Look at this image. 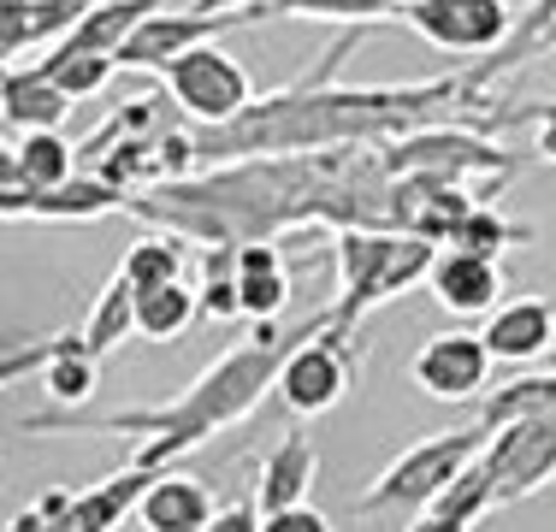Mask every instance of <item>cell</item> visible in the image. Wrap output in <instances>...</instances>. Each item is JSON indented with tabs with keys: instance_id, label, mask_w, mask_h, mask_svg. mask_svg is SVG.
Returning a JSON list of instances; mask_svg holds the SVG:
<instances>
[{
	"instance_id": "31",
	"label": "cell",
	"mask_w": 556,
	"mask_h": 532,
	"mask_svg": "<svg viewBox=\"0 0 556 532\" xmlns=\"http://www.w3.org/2000/svg\"><path fill=\"white\" fill-rule=\"evenodd\" d=\"M202 532H261V509H255V503H219V509L214 515H207V527Z\"/></svg>"
},
{
	"instance_id": "9",
	"label": "cell",
	"mask_w": 556,
	"mask_h": 532,
	"mask_svg": "<svg viewBox=\"0 0 556 532\" xmlns=\"http://www.w3.org/2000/svg\"><path fill=\"white\" fill-rule=\"evenodd\" d=\"M396 18L439 53H497L515 30L509 0H408Z\"/></svg>"
},
{
	"instance_id": "22",
	"label": "cell",
	"mask_w": 556,
	"mask_h": 532,
	"mask_svg": "<svg viewBox=\"0 0 556 532\" xmlns=\"http://www.w3.org/2000/svg\"><path fill=\"white\" fill-rule=\"evenodd\" d=\"M130 302H137V331L154 338V343L184 338V331L202 319V308H195V284H184V278L154 284V290H130Z\"/></svg>"
},
{
	"instance_id": "27",
	"label": "cell",
	"mask_w": 556,
	"mask_h": 532,
	"mask_svg": "<svg viewBox=\"0 0 556 532\" xmlns=\"http://www.w3.org/2000/svg\"><path fill=\"white\" fill-rule=\"evenodd\" d=\"M118 278H125L130 290H154V284H172V278H184V243L178 237H137V243L125 249V261H118Z\"/></svg>"
},
{
	"instance_id": "29",
	"label": "cell",
	"mask_w": 556,
	"mask_h": 532,
	"mask_svg": "<svg viewBox=\"0 0 556 532\" xmlns=\"http://www.w3.org/2000/svg\"><path fill=\"white\" fill-rule=\"evenodd\" d=\"M48 355H54V338H42V343H18L12 355H0V391H12L18 379L42 372V367H48Z\"/></svg>"
},
{
	"instance_id": "17",
	"label": "cell",
	"mask_w": 556,
	"mask_h": 532,
	"mask_svg": "<svg viewBox=\"0 0 556 532\" xmlns=\"http://www.w3.org/2000/svg\"><path fill=\"white\" fill-rule=\"evenodd\" d=\"M492 509H497V503H492V479H485L480 456H473L468 468H462V473L439 491V497L427 503V509H415L408 532H473Z\"/></svg>"
},
{
	"instance_id": "33",
	"label": "cell",
	"mask_w": 556,
	"mask_h": 532,
	"mask_svg": "<svg viewBox=\"0 0 556 532\" xmlns=\"http://www.w3.org/2000/svg\"><path fill=\"white\" fill-rule=\"evenodd\" d=\"M0 190H18V172H12V149L0 142Z\"/></svg>"
},
{
	"instance_id": "13",
	"label": "cell",
	"mask_w": 556,
	"mask_h": 532,
	"mask_svg": "<svg viewBox=\"0 0 556 532\" xmlns=\"http://www.w3.org/2000/svg\"><path fill=\"white\" fill-rule=\"evenodd\" d=\"M427 290L439 308L462 314V319H485L503 302V273H497V261L468 255V249H439V261L427 273Z\"/></svg>"
},
{
	"instance_id": "30",
	"label": "cell",
	"mask_w": 556,
	"mask_h": 532,
	"mask_svg": "<svg viewBox=\"0 0 556 532\" xmlns=\"http://www.w3.org/2000/svg\"><path fill=\"white\" fill-rule=\"evenodd\" d=\"M261 532H332V521L320 509H308V503H296V509L261 515Z\"/></svg>"
},
{
	"instance_id": "25",
	"label": "cell",
	"mask_w": 556,
	"mask_h": 532,
	"mask_svg": "<svg viewBox=\"0 0 556 532\" xmlns=\"http://www.w3.org/2000/svg\"><path fill=\"white\" fill-rule=\"evenodd\" d=\"M545 408H556V367H539V372H527V379L492 391V396H485V408H480V426H485V432H497V426H509L521 415H545Z\"/></svg>"
},
{
	"instance_id": "12",
	"label": "cell",
	"mask_w": 556,
	"mask_h": 532,
	"mask_svg": "<svg viewBox=\"0 0 556 532\" xmlns=\"http://www.w3.org/2000/svg\"><path fill=\"white\" fill-rule=\"evenodd\" d=\"M485 355L492 362H545L556 350V302L551 296H521V302H497L485 314V331H480Z\"/></svg>"
},
{
	"instance_id": "20",
	"label": "cell",
	"mask_w": 556,
	"mask_h": 532,
	"mask_svg": "<svg viewBox=\"0 0 556 532\" xmlns=\"http://www.w3.org/2000/svg\"><path fill=\"white\" fill-rule=\"evenodd\" d=\"M12 172H18V190L48 195L65 178H77V149L60 130H24V142L12 149Z\"/></svg>"
},
{
	"instance_id": "34",
	"label": "cell",
	"mask_w": 556,
	"mask_h": 532,
	"mask_svg": "<svg viewBox=\"0 0 556 532\" xmlns=\"http://www.w3.org/2000/svg\"><path fill=\"white\" fill-rule=\"evenodd\" d=\"M237 7H255V0H195L190 12H237Z\"/></svg>"
},
{
	"instance_id": "15",
	"label": "cell",
	"mask_w": 556,
	"mask_h": 532,
	"mask_svg": "<svg viewBox=\"0 0 556 532\" xmlns=\"http://www.w3.org/2000/svg\"><path fill=\"white\" fill-rule=\"evenodd\" d=\"M314 473H320V449H314V438H308V432L278 438L267 456H261L255 509H261V515H278V509H296V503H308Z\"/></svg>"
},
{
	"instance_id": "2",
	"label": "cell",
	"mask_w": 556,
	"mask_h": 532,
	"mask_svg": "<svg viewBox=\"0 0 556 532\" xmlns=\"http://www.w3.org/2000/svg\"><path fill=\"white\" fill-rule=\"evenodd\" d=\"M320 331H332V314H308L296 331H278L273 319L267 326H255V338L237 343V350H225L214 367L202 372V379H190L178 396H166V403L154 408H118V415H89V408H42V415H24V432H101V438H142L137 456H130V468H149L161 473L172 468L178 456H190L195 444H207L214 432L225 426L249 420L261 408V396L273 391L278 367H285V355L296 350V343L320 338Z\"/></svg>"
},
{
	"instance_id": "24",
	"label": "cell",
	"mask_w": 556,
	"mask_h": 532,
	"mask_svg": "<svg viewBox=\"0 0 556 532\" xmlns=\"http://www.w3.org/2000/svg\"><path fill=\"white\" fill-rule=\"evenodd\" d=\"M36 72H42L65 101H84V96H101V89H108L113 60H108V53H84V48H60L54 42L42 60H36Z\"/></svg>"
},
{
	"instance_id": "3",
	"label": "cell",
	"mask_w": 556,
	"mask_h": 532,
	"mask_svg": "<svg viewBox=\"0 0 556 532\" xmlns=\"http://www.w3.org/2000/svg\"><path fill=\"white\" fill-rule=\"evenodd\" d=\"M332 261H338V302L326 308L332 314V338L355 343V331H362V319L374 308H386V302L403 296V290L427 284L439 249L420 243V237L362 231V225H350V231H332Z\"/></svg>"
},
{
	"instance_id": "32",
	"label": "cell",
	"mask_w": 556,
	"mask_h": 532,
	"mask_svg": "<svg viewBox=\"0 0 556 532\" xmlns=\"http://www.w3.org/2000/svg\"><path fill=\"white\" fill-rule=\"evenodd\" d=\"M533 160L556 166V106H539V118H533Z\"/></svg>"
},
{
	"instance_id": "10",
	"label": "cell",
	"mask_w": 556,
	"mask_h": 532,
	"mask_svg": "<svg viewBox=\"0 0 556 532\" xmlns=\"http://www.w3.org/2000/svg\"><path fill=\"white\" fill-rule=\"evenodd\" d=\"M350 384H355V350H343L332 331H320V338L296 343V350L285 355L273 391L285 396V408L296 420H314V415H326V408H338L343 396H350Z\"/></svg>"
},
{
	"instance_id": "28",
	"label": "cell",
	"mask_w": 556,
	"mask_h": 532,
	"mask_svg": "<svg viewBox=\"0 0 556 532\" xmlns=\"http://www.w3.org/2000/svg\"><path fill=\"white\" fill-rule=\"evenodd\" d=\"M320 18V24H343V30H367L374 18H396L391 0H273V18Z\"/></svg>"
},
{
	"instance_id": "6",
	"label": "cell",
	"mask_w": 556,
	"mask_h": 532,
	"mask_svg": "<svg viewBox=\"0 0 556 532\" xmlns=\"http://www.w3.org/2000/svg\"><path fill=\"white\" fill-rule=\"evenodd\" d=\"M261 18H273V0H255V7H237V12H149V18L118 42L113 72L118 65H125V72H166L172 60L207 48L214 36L243 30V24H261Z\"/></svg>"
},
{
	"instance_id": "4",
	"label": "cell",
	"mask_w": 556,
	"mask_h": 532,
	"mask_svg": "<svg viewBox=\"0 0 556 532\" xmlns=\"http://www.w3.org/2000/svg\"><path fill=\"white\" fill-rule=\"evenodd\" d=\"M485 426H456V432H439V438H420V444H408L403 456L391 461L386 473L374 479V485L355 497V515H386V509H427L432 497L468 468L473 456L485 449Z\"/></svg>"
},
{
	"instance_id": "14",
	"label": "cell",
	"mask_w": 556,
	"mask_h": 532,
	"mask_svg": "<svg viewBox=\"0 0 556 532\" xmlns=\"http://www.w3.org/2000/svg\"><path fill=\"white\" fill-rule=\"evenodd\" d=\"M214 509H219L214 485H202L195 473L161 468L149 479V491L137 497V509H130V515L142 521V532H202Z\"/></svg>"
},
{
	"instance_id": "19",
	"label": "cell",
	"mask_w": 556,
	"mask_h": 532,
	"mask_svg": "<svg viewBox=\"0 0 556 532\" xmlns=\"http://www.w3.org/2000/svg\"><path fill=\"white\" fill-rule=\"evenodd\" d=\"M149 12H166V0H101V7H89L84 18L60 36V48H84V53H108L113 60L118 42H125Z\"/></svg>"
},
{
	"instance_id": "21",
	"label": "cell",
	"mask_w": 556,
	"mask_h": 532,
	"mask_svg": "<svg viewBox=\"0 0 556 532\" xmlns=\"http://www.w3.org/2000/svg\"><path fill=\"white\" fill-rule=\"evenodd\" d=\"M130 331H137V302H130V284L113 273L108 284H101V296L89 302L84 326H77V343H84L96 362H108V355L130 338Z\"/></svg>"
},
{
	"instance_id": "26",
	"label": "cell",
	"mask_w": 556,
	"mask_h": 532,
	"mask_svg": "<svg viewBox=\"0 0 556 532\" xmlns=\"http://www.w3.org/2000/svg\"><path fill=\"white\" fill-rule=\"evenodd\" d=\"M515 243H533V225H515V219H503V213H497V202H480L468 219L456 225V237H450L444 249H468V255L497 261L503 249H515Z\"/></svg>"
},
{
	"instance_id": "23",
	"label": "cell",
	"mask_w": 556,
	"mask_h": 532,
	"mask_svg": "<svg viewBox=\"0 0 556 532\" xmlns=\"http://www.w3.org/2000/svg\"><path fill=\"white\" fill-rule=\"evenodd\" d=\"M96 384H101V362L77 343V331L54 338V355H48V367H42V391L54 396V403H89Z\"/></svg>"
},
{
	"instance_id": "5",
	"label": "cell",
	"mask_w": 556,
	"mask_h": 532,
	"mask_svg": "<svg viewBox=\"0 0 556 532\" xmlns=\"http://www.w3.org/2000/svg\"><path fill=\"white\" fill-rule=\"evenodd\" d=\"M149 468H125L113 479H101V485L89 491H42V497L30 503V509H18L7 521V532H118L130 521V509H137V497L149 491Z\"/></svg>"
},
{
	"instance_id": "1",
	"label": "cell",
	"mask_w": 556,
	"mask_h": 532,
	"mask_svg": "<svg viewBox=\"0 0 556 532\" xmlns=\"http://www.w3.org/2000/svg\"><path fill=\"white\" fill-rule=\"evenodd\" d=\"M367 42V30H343L320 53L302 84H285L267 101H249L231 125L190 130L195 172L237 166V160H273V154H320V149H362L391 142L420 125H468L473 130V89L468 72L427 77V84H379V89H338L332 72Z\"/></svg>"
},
{
	"instance_id": "8",
	"label": "cell",
	"mask_w": 556,
	"mask_h": 532,
	"mask_svg": "<svg viewBox=\"0 0 556 532\" xmlns=\"http://www.w3.org/2000/svg\"><path fill=\"white\" fill-rule=\"evenodd\" d=\"M480 468L492 479V503H521L539 485L556 479V408L545 415H521L509 426H497L480 449Z\"/></svg>"
},
{
	"instance_id": "16",
	"label": "cell",
	"mask_w": 556,
	"mask_h": 532,
	"mask_svg": "<svg viewBox=\"0 0 556 532\" xmlns=\"http://www.w3.org/2000/svg\"><path fill=\"white\" fill-rule=\"evenodd\" d=\"M231 284H237V308H243L249 326H267L290 302V261L273 243H243V249H231Z\"/></svg>"
},
{
	"instance_id": "18",
	"label": "cell",
	"mask_w": 556,
	"mask_h": 532,
	"mask_svg": "<svg viewBox=\"0 0 556 532\" xmlns=\"http://www.w3.org/2000/svg\"><path fill=\"white\" fill-rule=\"evenodd\" d=\"M77 18H84V7H72V0H0V60L42 42L54 48Z\"/></svg>"
},
{
	"instance_id": "35",
	"label": "cell",
	"mask_w": 556,
	"mask_h": 532,
	"mask_svg": "<svg viewBox=\"0 0 556 532\" xmlns=\"http://www.w3.org/2000/svg\"><path fill=\"white\" fill-rule=\"evenodd\" d=\"M72 7H84V12H89V7H101V0H72Z\"/></svg>"
},
{
	"instance_id": "11",
	"label": "cell",
	"mask_w": 556,
	"mask_h": 532,
	"mask_svg": "<svg viewBox=\"0 0 556 532\" xmlns=\"http://www.w3.org/2000/svg\"><path fill=\"white\" fill-rule=\"evenodd\" d=\"M415 372V384L427 396H439V403H468V396L485 391V379H492V355H485L480 331H444V338L420 343V355L408 362Z\"/></svg>"
},
{
	"instance_id": "7",
	"label": "cell",
	"mask_w": 556,
	"mask_h": 532,
	"mask_svg": "<svg viewBox=\"0 0 556 532\" xmlns=\"http://www.w3.org/2000/svg\"><path fill=\"white\" fill-rule=\"evenodd\" d=\"M166 96L195 118V130H214V125H231L249 101H255V77L243 72V60H231L219 42L184 53V60L166 65Z\"/></svg>"
}]
</instances>
